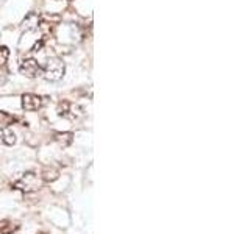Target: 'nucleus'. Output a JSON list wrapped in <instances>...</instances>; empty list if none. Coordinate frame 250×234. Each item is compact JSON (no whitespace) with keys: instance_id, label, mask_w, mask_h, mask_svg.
I'll list each match as a JSON object with an SVG mask.
<instances>
[{"instance_id":"obj_1","label":"nucleus","mask_w":250,"mask_h":234,"mask_svg":"<svg viewBox=\"0 0 250 234\" xmlns=\"http://www.w3.org/2000/svg\"><path fill=\"white\" fill-rule=\"evenodd\" d=\"M66 72L64 61L58 57H52L47 59L45 66L42 67V75L47 81H60Z\"/></svg>"},{"instance_id":"obj_2","label":"nucleus","mask_w":250,"mask_h":234,"mask_svg":"<svg viewBox=\"0 0 250 234\" xmlns=\"http://www.w3.org/2000/svg\"><path fill=\"white\" fill-rule=\"evenodd\" d=\"M41 183H42L41 178H39L35 172H27V174H23L18 181H14L13 186L22 192H35L41 187Z\"/></svg>"},{"instance_id":"obj_3","label":"nucleus","mask_w":250,"mask_h":234,"mask_svg":"<svg viewBox=\"0 0 250 234\" xmlns=\"http://www.w3.org/2000/svg\"><path fill=\"white\" fill-rule=\"evenodd\" d=\"M19 70L22 75H25L28 78H36L39 75H42V67L35 58H25L19 66Z\"/></svg>"},{"instance_id":"obj_4","label":"nucleus","mask_w":250,"mask_h":234,"mask_svg":"<svg viewBox=\"0 0 250 234\" xmlns=\"http://www.w3.org/2000/svg\"><path fill=\"white\" fill-rule=\"evenodd\" d=\"M44 100L41 96H36V94H23L22 96V108L25 111H36L42 106Z\"/></svg>"},{"instance_id":"obj_5","label":"nucleus","mask_w":250,"mask_h":234,"mask_svg":"<svg viewBox=\"0 0 250 234\" xmlns=\"http://www.w3.org/2000/svg\"><path fill=\"white\" fill-rule=\"evenodd\" d=\"M78 106L69 103V101H61V103L58 105V114L62 116V117H69V119H77L78 114L74 113L77 111Z\"/></svg>"},{"instance_id":"obj_6","label":"nucleus","mask_w":250,"mask_h":234,"mask_svg":"<svg viewBox=\"0 0 250 234\" xmlns=\"http://www.w3.org/2000/svg\"><path fill=\"white\" fill-rule=\"evenodd\" d=\"M0 142L5 144V145H14L16 144V135L14 131L3 125V127H0Z\"/></svg>"},{"instance_id":"obj_7","label":"nucleus","mask_w":250,"mask_h":234,"mask_svg":"<svg viewBox=\"0 0 250 234\" xmlns=\"http://www.w3.org/2000/svg\"><path fill=\"white\" fill-rule=\"evenodd\" d=\"M39 25H41V22H39V16L36 13H30L25 18V20H23V28L27 30H35Z\"/></svg>"},{"instance_id":"obj_8","label":"nucleus","mask_w":250,"mask_h":234,"mask_svg":"<svg viewBox=\"0 0 250 234\" xmlns=\"http://www.w3.org/2000/svg\"><path fill=\"white\" fill-rule=\"evenodd\" d=\"M18 230V223H13L10 220H0V234H14Z\"/></svg>"},{"instance_id":"obj_9","label":"nucleus","mask_w":250,"mask_h":234,"mask_svg":"<svg viewBox=\"0 0 250 234\" xmlns=\"http://www.w3.org/2000/svg\"><path fill=\"white\" fill-rule=\"evenodd\" d=\"M60 176V172L58 169H55V167H45L42 170V179L44 181H55Z\"/></svg>"},{"instance_id":"obj_10","label":"nucleus","mask_w":250,"mask_h":234,"mask_svg":"<svg viewBox=\"0 0 250 234\" xmlns=\"http://www.w3.org/2000/svg\"><path fill=\"white\" fill-rule=\"evenodd\" d=\"M8 57H10V50L5 45H0V66H3L8 61Z\"/></svg>"},{"instance_id":"obj_11","label":"nucleus","mask_w":250,"mask_h":234,"mask_svg":"<svg viewBox=\"0 0 250 234\" xmlns=\"http://www.w3.org/2000/svg\"><path fill=\"white\" fill-rule=\"evenodd\" d=\"M42 44H44V41H39V42H36V44L33 45V49H31V50H33V52H38V50L42 47Z\"/></svg>"}]
</instances>
